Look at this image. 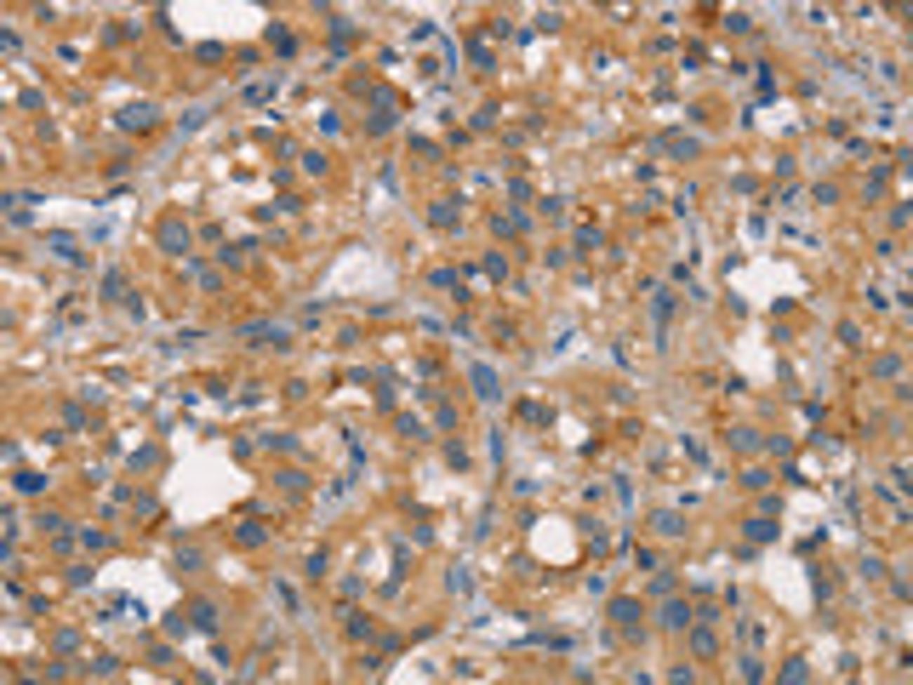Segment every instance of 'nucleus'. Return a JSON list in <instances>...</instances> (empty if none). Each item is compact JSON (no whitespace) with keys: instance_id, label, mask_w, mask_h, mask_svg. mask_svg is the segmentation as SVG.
I'll return each mask as SVG.
<instances>
[{"instance_id":"nucleus-18","label":"nucleus","mask_w":913,"mask_h":685,"mask_svg":"<svg viewBox=\"0 0 913 685\" xmlns=\"http://www.w3.org/2000/svg\"><path fill=\"white\" fill-rule=\"evenodd\" d=\"M731 446L736 451H754V428H731Z\"/></svg>"},{"instance_id":"nucleus-1","label":"nucleus","mask_w":913,"mask_h":685,"mask_svg":"<svg viewBox=\"0 0 913 685\" xmlns=\"http://www.w3.org/2000/svg\"><path fill=\"white\" fill-rule=\"evenodd\" d=\"M160 251H171V257H189V229L171 218V223H160Z\"/></svg>"},{"instance_id":"nucleus-6","label":"nucleus","mask_w":913,"mask_h":685,"mask_svg":"<svg viewBox=\"0 0 913 685\" xmlns=\"http://www.w3.org/2000/svg\"><path fill=\"white\" fill-rule=\"evenodd\" d=\"M274 92H280V74H274V80H251V86H246V103H269Z\"/></svg>"},{"instance_id":"nucleus-13","label":"nucleus","mask_w":913,"mask_h":685,"mask_svg":"<svg viewBox=\"0 0 913 685\" xmlns=\"http://www.w3.org/2000/svg\"><path fill=\"white\" fill-rule=\"evenodd\" d=\"M748 537H754V543H771V537H776V526H771V514H759V520H748Z\"/></svg>"},{"instance_id":"nucleus-9","label":"nucleus","mask_w":913,"mask_h":685,"mask_svg":"<svg viewBox=\"0 0 913 685\" xmlns=\"http://www.w3.org/2000/svg\"><path fill=\"white\" fill-rule=\"evenodd\" d=\"M651 314H657V337L668 331V314H674V297L668 291H657V303H651Z\"/></svg>"},{"instance_id":"nucleus-8","label":"nucleus","mask_w":913,"mask_h":685,"mask_svg":"<svg viewBox=\"0 0 913 685\" xmlns=\"http://www.w3.org/2000/svg\"><path fill=\"white\" fill-rule=\"evenodd\" d=\"M428 223H434V229H457V206H451V200H440V206L428 211Z\"/></svg>"},{"instance_id":"nucleus-17","label":"nucleus","mask_w":913,"mask_h":685,"mask_svg":"<svg viewBox=\"0 0 913 685\" xmlns=\"http://www.w3.org/2000/svg\"><path fill=\"white\" fill-rule=\"evenodd\" d=\"M240 543H246V548H257V543H263V526H257V520H246V526H240Z\"/></svg>"},{"instance_id":"nucleus-7","label":"nucleus","mask_w":913,"mask_h":685,"mask_svg":"<svg viewBox=\"0 0 913 685\" xmlns=\"http://www.w3.org/2000/svg\"><path fill=\"white\" fill-rule=\"evenodd\" d=\"M611 623L634 628V623H639V606H634V599H611Z\"/></svg>"},{"instance_id":"nucleus-15","label":"nucleus","mask_w":913,"mask_h":685,"mask_svg":"<svg viewBox=\"0 0 913 685\" xmlns=\"http://www.w3.org/2000/svg\"><path fill=\"white\" fill-rule=\"evenodd\" d=\"M269 40H274V52H297V40H291V29H280V23L269 29Z\"/></svg>"},{"instance_id":"nucleus-11","label":"nucleus","mask_w":913,"mask_h":685,"mask_svg":"<svg viewBox=\"0 0 913 685\" xmlns=\"http://www.w3.org/2000/svg\"><path fill=\"white\" fill-rule=\"evenodd\" d=\"M657 531H662V537H679V531H685V520H679L674 508H662V514H657Z\"/></svg>"},{"instance_id":"nucleus-2","label":"nucleus","mask_w":913,"mask_h":685,"mask_svg":"<svg viewBox=\"0 0 913 685\" xmlns=\"http://www.w3.org/2000/svg\"><path fill=\"white\" fill-rule=\"evenodd\" d=\"M468 383H474V394H480V400H497V394H502L491 366H468Z\"/></svg>"},{"instance_id":"nucleus-16","label":"nucleus","mask_w":913,"mask_h":685,"mask_svg":"<svg viewBox=\"0 0 913 685\" xmlns=\"http://www.w3.org/2000/svg\"><path fill=\"white\" fill-rule=\"evenodd\" d=\"M194 628L211 634V628H217V611H211V606H194Z\"/></svg>"},{"instance_id":"nucleus-4","label":"nucleus","mask_w":913,"mask_h":685,"mask_svg":"<svg viewBox=\"0 0 913 685\" xmlns=\"http://www.w3.org/2000/svg\"><path fill=\"white\" fill-rule=\"evenodd\" d=\"M657 149H668V154H697V138H679V132H668V138H657Z\"/></svg>"},{"instance_id":"nucleus-5","label":"nucleus","mask_w":913,"mask_h":685,"mask_svg":"<svg viewBox=\"0 0 913 685\" xmlns=\"http://www.w3.org/2000/svg\"><path fill=\"white\" fill-rule=\"evenodd\" d=\"M691 617H697V611H691L685 599H674V606L662 611V628H691Z\"/></svg>"},{"instance_id":"nucleus-3","label":"nucleus","mask_w":913,"mask_h":685,"mask_svg":"<svg viewBox=\"0 0 913 685\" xmlns=\"http://www.w3.org/2000/svg\"><path fill=\"white\" fill-rule=\"evenodd\" d=\"M120 126H126V132H149V126H154V103H132V109H120Z\"/></svg>"},{"instance_id":"nucleus-19","label":"nucleus","mask_w":913,"mask_h":685,"mask_svg":"<svg viewBox=\"0 0 913 685\" xmlns=\"http://www.w3.org/2000/svg\"><path fill=\"white\" fill-rule=\"evenodd\" d=\"M811 194H816V206H834V200H839V189H834V183H816Z\"/></svg>"},{"instance_id":"nucleus-12","label":"nucleus","mask_w":913,"mask_h":685,"mask_svg":"<svg viewBox=\"0 0 913 685\" xmlns=\"http://www.w3.org/2000/svg\"><path fill=\"white\" fill-rule=\"evenodd\" d=\"M46 246H52L58 257H69V263H80V251H74V240H69V234H46Z\"/></svg>"},{"instance_id":"nucleus-14","label":"nucleus","mask_w":913,"mask_h":685,"mask_svg":"<svg viewBox=\"0 0 913 685\" xmlns=\"http://www.w3.org/2000/svg\"><path fill=\"white\" fill-rule=\"evenodd\" d=\"M577 251L594 257V251H599V229H577Z\"/></svg>"},{"instance_id":"nucleus-20","label":"nucleus","mask_w":913,"mask_h":685,"mask_svg":"<svg viewBox=\"0 0 913 685\" xmlns=\"http://www.w3.org/2000/svg\"><path fill=\"white\" fill-rule=\"evenodd\" d=\"M468 588H474V577H468V571L457 566V571H451V594H468Z\"/></svg>"},{"instance_id":"nucleus-10","label":"nucleus","mask_w":913,"mask_h":685,"mask_svg":"<svg viewBox=\"0 0 913 685\" xmlns=\"http://www.w3.org/2000/svg\"><path fill=\"white\" fill-rule=\"evenodd\" d=\"M691 646H697V657H714L719 639H714V628H697V634H691Z\"/></svg>"}]
</instances>
